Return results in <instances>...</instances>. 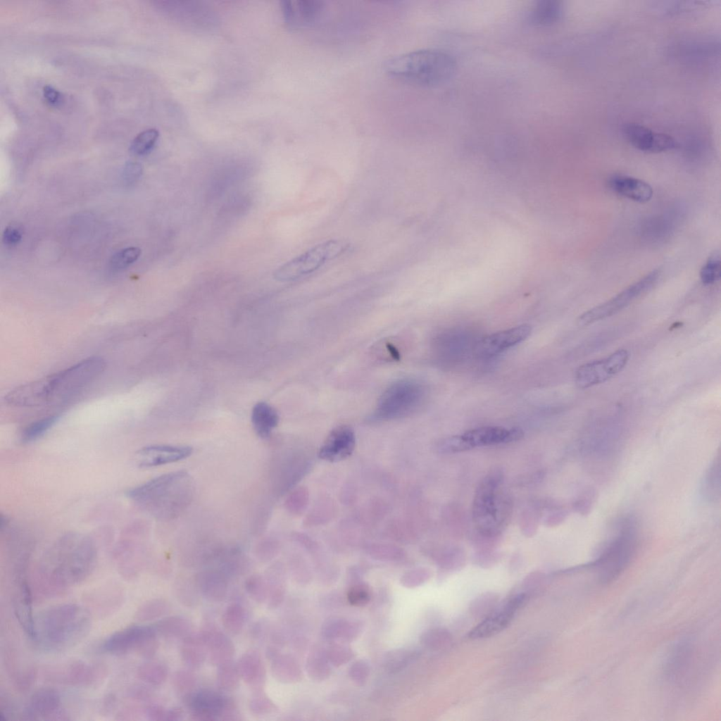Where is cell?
Returning <instances> with one entry per match:
<instances>
[{
  "mask_svg": "<svg viewBox=\"0 0 721 721\" xmlns=\"http://www.w3.org/2000/svg\"><path fill=\"white\" fill-rule=\"evenodd\" d=\"M96 557L94 544L89 537L79 534L61 537L47 554L49 565L42 576L45 591L59 594L82 581L93 569Z\"/></svg>",
  "mask_w": 721,
  "mask_h": 721,
  "instance_id": "6da1fadb",
  "label": "cell"
},
{
  "mask_svg": "<svg viewBox=\"0 0 721 721\" xmlns=\"http://www.w3.org/2000/svg\"><path fill=\"white\" fill-rule=\"evenodd\" d=\"M194 491L192 478L180 470L154 477L127 492V497L150 515L173 519L190 504Z\"/></svg>",
  "mask_w": 721,
  "mask_h": 721,
  "instance_id": "7a4b0ae2",
  "label": "cell"
},
{
  "mask_svg": "<svg viewBox=\"0 0 721 721\" xmlns=\"http://www.w3.org/2000/svg\"><path fill=\"white\" fill-rule=\"evenodd\" d=\"M106 368L100 357H91L41 380L25 384L23 395L30 406L67 401L99 377Z\"/></svg>",
  "mask_w": 721,
  "mask_h": 721,
  "instance_id": "3957f363",
  "label": "cell"
},
{
  "mask_svg": "<svg viewBox=\"0 0 721 721\" xmlns=\"http://www.w3.org/2000/svg\"><path fill=\"white\" fill-rule=\"evenodd\" d=\"M384 69L389 76L402 82L433 87L453 77L457 62L451 54L441 49H422L389 59Z\"/></svg>",
  "mask_w": 721,
  "mask_h": 721,
  "instance_id": "277c9868",
  "label": "cell"
},
{
  "mask_svg": "<svg viewBox=\"0 0 721 721\" xmlns=\"http://www.w3.org/2000/svg\"><path fill=\"white\" fill-rule=\"evenodd\" d=\"M89 627V615L79 606L59 605L44 611L35 622V639L47 647L63 648L83 637Z\"/></svg>",
  "mask_w": 721,
  "mask_h": 721,
  "instance_id": "5b68a950",
  "label": "cell"
},
{
  "mask_svg": "<svg viewBox=\"0 0 721 721\" xmlns=\"http://www.w3.org/2000/svg\"><path fill=\"white\" fill-rule=\"evenodd\" d=\"M616 527L600 555L589 565L602 584L613 581L626 569L637 547L638 528L633 518L622 519Z\"/></svg>",
  "mask_w": 721,
  "mask_h": 721,
  "instance_id": "8992f818",
  "label": "cell"
},
{
  "mask_svg": "<svg viewBox=\"0 0 721 721\" xmlns=\"http://www.w3.org/2000/svg\"><path fill=\"white\" fill-rule=\"evenodd\" d=\"M502 475L494 471L477 489L473 503V520L478 530L486 535L499 532L507 517L508 503L501 489Z\"/></svg>",
  "mask_w": 721,
  "mask_h": 721,
  "instance_id": "52a82bcc",
  "label": "cell"
},
{
  "mask_svg": "<svg viewBox=\"0 0 721 721\" xmlns=\"http://www.w3.org/2000/svg\"><path fill=\"white\" fill-rule=\"evenodd\" d=\"M425 396V387L418 380H398L389 386L380 396L373 418L388 420L408 416L420 408Z\"/></svg>",
  "mask_w": 721,
  "mask_h": 721,
  "instance_id": "ba28073f",
  "label": "cell"
},
{
  "mask_svg": "<svg viewBox=\"0 0 721 721\" xmlns=\"http://www.w3.org/2000/svg\"><path fill=\"white\" fill-rule=\"evenodd\" d=\"M349 244L340 239L320 243L280 266L274 272L275 280L289 282L311 274L327 261L344 253Z\"/></svg>",
  "mask_w": 721,
  "mask_h": 721,
  "instance_id": "9c48e42d",
  "label": "cell"
},
{
  "mask_svg": "<svg viewBox=\"0 0 721 721\" xmlns=\"http://www.w3.org/2000/svg\"><path fill=\"white\" fill-rule=\"evenodd\" d=\"M659 276L658 269L652 270L609 300L581 314L577 318L578 324L588 325L615 315L651 290Z\"/></svg>",
  "mask_w": 721,
  "mask_h": 721,
  "instance_id": "30bf717a",
  "label": "cell"
},
{
  "mask_svg": "<svg viewBox=\"0 0 721 721\" xmlns=\"http://www.w3.org/2000/svg\"><path fill=\"white\" fill-rule=\"evenodd\" d=\"M157 632L149 626H132L118 631L107 638L102 649L113 654L136 652L147 659L153 658L158 649Z\"/></svg>",
  "mask_w": 721,
  "mask_h": 721,
  "instance_id": "8fae6325",
  "label": "cell"
},
{
  "mask_svg": "<svg viewBox=\"0 0 721 721\" xmlns=\"http://www.w3.org/2000/svg\"><path fill=\"white\" fill-rule=\"evenodd\" d=\"M184 701L191 711L189 719L196 721L224 720L237 705L232 698L205 689L195 690Z\"/></svg>",
  "mask_w": 721,
  "mask_h": 721,
  "instance_id": "7c38bea8",
  "label": "cell"
},
{
  "mask_svg": "<svg viewBox=\"0 0 721 721\" xmlns=\"http://www.w3.org/2000/svg\"><path fill=\"white\" fill-rule=\"evenodd\" d=\"M629 358V352L620 349L603 358L584 363L575 371V384L580 389H587L603 383L620 372Z\"/></svg>",
  "mask_w": 721,
  "mask_h": 721,
  "instance_id": "4fadbf2b",
  "label": "cell"
},
{
  "mask_svg": "<svg viewBox=\"0 0 721 721\" xmlns=\"http://www.w3.org/2000/svg\"><path fill=\"white\" fill-rule=\"evenodd\" d=\"M527 598L525 593L510 596L503 605L475 627L470 632L469 637L474 639L489 637L504 629Z\"/></svg>",
  "mask_w": 721,
  "mask_h": 721,
  "instance_id": "5bb4252c",
  "label": "cell"
},
{
  "mask_svg": "<svg viewBox=\"0 0 721 721\" xmlns=\"http://www.w3.org/2000/svg\"><path fill=\"white\" fill-rule=\"evenodd\" d=\"M106 669L101 664H86L75 661L51 670L48 676L56 682L79 686H89L102 680Z\"/></svg>",
  "mask_w": 721,
  "mask_h": 721,
  "instance_id": "9a60e30c",
  "label": "cell"
},
{
  "mask_svg": "<svg viewBox=\"0 0 721 721\" xmlns=\"http://www.w3.org/2000/svg\"><path fill=\"white\" fill-rule=\"evenodd\" d=\"M626 139L636 149L651 153L667 151L675 149L677 142L671 136L655 132L637 123H629L622 127Z\"/></svg>",
  "mask_w": 721,
  "mask_h": 721,
  "instance_id": "2e32d148",
  "label": "cell"
},
{
  "mask_svg": "<svg viewBox=\"0 0 721 721\" xmlns=\"http://www.w3.org/2000/svg\"><path fill=\"white\" fill-rule=\"evenodd\" d=\"M281 6L285 23L292 28L315 24L325 9V2L320 0L283 1Z\"/></svg>",
  "mask_w": 721,
  "mask_h": 721,
  "instance_id": "e0dca14e",
  "label": "cell"
},
{
  "mask_svg": "<svg viewBox=\"0 0 721 721\" xmlns=\"http://www.w3.org/2000/svg\"><path fill=\"white\" fill-rule=\"evenodd\" d=\"M192 451L188 446L151 445L138 450L134 460L139 468H152L184 460Z\"/></svg>",
  "mask_w": 721,
  "mask_h": 721,
  "instance_id": "ac0fdd59",
  "label": "cell"
},
{
  "mask_svg": "<svg viewBox=\"0 0 721 721\" xmlns=\"http://www.w3.org/2000/svg\"><path fill=\"white\" fill-rule=\"evenodd\" d=\"M524 432L519 427L505 428L488 426L468 430L461 434L468 449L518 441Z\"/></svg>",
  "mask_w": 721,
  "mask_h": 721,
  "instance_id": "d6986e66",
  "label": "cell"
},
{
  "mask_svg": "<svg viewBox=\"0 0 721 721\" xmlns=\"http://www.w3.org/2000/svg\"><path fill=\"white\" fill-rule=\"evenodd\" d=\"M355 444L353 429L346 425L339 426L330 433L321 446L319 457L330 462L342 460L352 453Z\"/></svg>",
  "mask_w": 721,
  "mask_h": 721,
  "instance_id": "ffe728a7",
  "label": "cell"
},
{
  "mask_svg": "<svg viewBox=\"0 0 721 721\" xmlns=\"http://www.w3.org/2000/svg\"><path fill=\"white\" fill-rule=\"evenodd\" d=\"M532 330L530 325L522 324L493 333L480 341L477 349L486 356L498 354L525 340Z\"/></svg>",
  "mask_w": 721,
  "mask_h": 721,
  "instance_id": "44dd1931",
  "label": "cell"
},
{
  "mask_svg": "<svg viewBox=\"0 0 721 721\" xmlns=\"http://www.w3.org/2000/svg\"><path fill=\"white\" fill-rule=\"evenodd\" d=\"M208 651L209 662L217 667L232 660L235 646L232 639L213 624H208L201 631Z\"/></svg>",
  "mask_w": 721,
  "mask_h": 721,
  "instance_id": "7402d4cb",
  "label": "cell"
},
{
  "mask_svg": "<svg viewBox=\"0 0 721 721\" xmlns=\"http://www.w3.org/2000/svg\"><path fill=\"white\" fill-rule=\"evenodd\" d=\"M241 679L253 691L263 690L266 667L261 653L256 649L245 651L237 663Z\"/></svg>",
  "mask_w": 721,
  "mask_h": 721,
  "instance_id": "603a6c76",
  "label": "cell"
},
{
  "mask_svg": "<svg viewBox=\"0 0 721 721\" xmlns=\"http://www.w3.org/2000/svg\"><path fill=\"white\" fill-rule=\"evenodd\" d=\"M194 580L201 596L207 601L218 603L225 598L228 584L225 573L222 571L203 570L196 575Z\"/></svg>",
  "mask_w": 721,
  "mask_h": 721,
  "instance_id": "cb8c5ba5",
  "label": "cell"
},
{
  "mask_svg": "<svg viewBox=\"0 0 721 721\" xmlns=\"http://www.w3.org/2000/svg\"><path fill=\"white\" fill-rule=\"evenodd\" d=\"M613 191L639 203L651 200L653 192L651 186L638 178L626 175H615L608 182Z\"/></svg>",
  "mask_w": 721,
  "mask_h": 721,
  "instance_id": "d4e9b609",
  "label": "cell"
},
{
  "mask_svg": "<svg viewBox=\"0 0 721 721\" xmlns=\"http://www.w3.org/2000/svg\"><path fill=\"white\" fill-rule=\"evenodd\" d=\"M180 654L183 663L190 669L199 668L208 658L206 643L201 632L191 633L182 639Z\"/></svg>",
  "mask_w": 721,
  "mask_h": 721,
  "instance_id": "484cf974",
  "label": "cell"
},
{
  "mask_svg": "<svg viewBox=\"0 0 721 721\" xmlns=\"http://www.w3.org/2000/svg\"><path fill=\"white\" fill-rule=\"evenodd\" d=\"M363 625L359 621H349L344 618L332 617L327 619L322 625L321 634L327 640L341 639L346 642L354 640L362 630Z\"/></svg>",
  "mask_w": 721,
  "mask_h": 721,
  "instance_id": "4316f807",
  "label": "cell"
},
{
  "mask_svg": "<svg viewBox=\"0 0 721 721\" xmlns=\"http://www.w3.org/2000/svg\"><path fill=\"white\" fill-rule=\"evenodd\" d=\"M270 660L271 674L279 682L291 684L301 680V668L293 656L280 652Z\"/></svg>",
  "mask_w": 721,
  "mask_h": 721,
  "instance_id": "83f0119b",
  "label": "cell"
},
{
  "mask_svg": "<svg viewBox=\"0 0 721 721\" xmlns=\"http://www.w3.org/2000/svg\"><path fill=\"white\" fill-rule=\"evenodd\" d=\"M251 422L257 435L265 439L270 436L277 426L279 415L271 406L265 402H259L253 408Z\"/></svg>",
  "mask_w": 721,
  "mask_h": 721,
  "instance_id": "f1b7e54d",
  "label": "cell"
},
{
  "mask_svg": "<svg viewBox=\"0 0 721 721\" xmlns=\"http://www.w3.org/2000/svg\"><path fill=\"white\" fill-rule=\"evenodd\" d=\"M61 704L58 693L50 688L37 690L30 701V713L44 717L53 716L57 713Z\"/></svg>",
  "mask_w": 721,
  "mask_h": 721,
  "instance_id": "f546056e",
  "label": "cell"
},
{
  "mask_svg": "<svg viewBox=\"0 0 721 721\" xmlns=\"http://www.w3.org/2000/svg\"><path fill=\"white\" fill-rule=\"evenodd\" d=\"M563 12V3L557 0L537 1L529 13L532 23L539 27H547L557 23Z\"/></svg>",
  "mask_w": 721,
  "mask_h": 721,
  "instance_id": "4dcf8cb0",
  "label": "cell"
},
{
  "mask_svg": "<svg viewBox=\"0 0 721 721\" xmlns=\"http://www.w3.org/2000/svg\"><path fill=\"white\" fill-rule=\"evenodd\" d=\"M265 578L268 590L267 607L269 609H276L282 603L285 598L287 591L285 574L280 566L272 565L267 570Z\"/></svg>",
  "mask_w": 721,
  "mask_h": 721,
  "instance_id": "1f68e13d",
  "label": "cell"
},
{
  "mask_svg": "<svg viewBox=\"0 0 721 721\" xmlns=\"http://www.w3.org/2000/svg\"><path fill=\"white\" fill-rule=\"evenodd\" d=\"M192 623L182 615L167 616L158 621L153 627L157 634L165 638H184L192 633Z\"/></svg>",
  "mask_w": 721,
  "mask_h": 721,
  "instance_id": "d6a6232c",
  "label": "cell"
},
{
  "mask_svg": "<svg viewBox=\"0 0 721 721\" xmlns=\"http://www.w3.org/2000/svg\"><path fill=\"white\" fill-rule=\"evenodd\" d=\"M420 656L416 649L402 648L394 649L386 653L383 657L382 665L385 671L389 674H395L402 671Z\"/></svg>",
  "mask_w": 721,
  "mask_h": 721,
  "instance_id": "836d02e7",
  "label": "cell"
},
{
  "mask_svg": "<svg viewBox=\"0 0 721 721\" xmlns=\"http://www.w3.org/2000/svg\"><path fill=\"white\" fill-rule=\"evenodd\" d=\"M330 663L326 651L322 647L315 646L310 651L306 665L308 676L313 680L322 681L331 674Z\"/></svg>",
  "mask_w": 721,
  "mask_h": 721,
  "instance_id": "e575fe53",
  "label": "cell"
},
{
  "mask_svg": "<svg viewBox=\"0 0 721 721\" xmlns=\"http://www.w3.org/2000/svg\"><path fill=\"white\" fill-rule=\"evenodd\" d=\"M246 620V610L238 603H233L227 606L221 618L225 630L232 636L238 635L242 632Z\"/></svg>",
  "mask_w": 721,
  "mask_h": 721,
  "instance_id": "d590c367",
  "label": "cell"
},
{
  "mask_svg": "<svg viewBox=\"0 0 721 721\" xmlns=\"http://www.w3.org/2000/svg\"><path fill=\"white\" fill-rule=\"evenodd\" d=\"M137 677L144 682L152 685L163 684L168 676L167 665L161 662L149 661L140 665L137 670Z\"/></svg>",
  "mask_w": 721,
  "mask_h": 721,
  "instance_id": "8d00e7d4",
  "label": "cell"
},
{
  "mask_svg": "<svg viewBox=\"0 0 721 721\" xmlns=\"http://www.w3.org/2000/svg\"><path fill=\"white\" fill-rule=\"evenodd\" d=\"M170 603L164 598H153L142 604L135 613V619L147 622L158 619L170 611Z\"/></svg>",
  "mask_w": 721,
  "mask_h": 721,
  "instance_id": "74e56055",
  "label": "cell"
},
{
  "mask_svg": "<svg viewBox=\"0 0 721 721\" xmlns=\"http://www.w3.org/2000/svg\"><path fill=\"white\" fill-rule=\"evenodd\" d=\"M240 679L237 663L231 660L218 666L216 684L220 690L225 692L236 690Z\"/></svg>",
  "mask_w": 721,
  "mask_h": 721,
  "instance_id": "f35d334b",
  "label": "cell"
},
{
  "mask_svg": "<svg viewBox=\"0 0 721 721\" xmlns=\"http://www.w3.org/2000/svg\"><path fill=\"white\" fill-rule=\"evenodd\" d=\"M720 459L715 460L709 468L703 482V494L708 501H715L720 497Z\"/></svg>",
  "mask_w": 721,
  "mask_h": 721,
  "instance_id": "ab89813d",
  "label": "cell"
},
{
  "mask_svg": "<svg viewBox=\"0 0 721 721\" xmlns=\"http://www.w3.org/2000/svg\"><path fill=\"white\" fill-rule=\"evenodd\" d=\"M60 415H52L32 422L22 432L21 439L24 442H31L43 436L58 420Z\"/></svg>",
  "mask_w": 721,
  "mask_h": 721,
  "instance_id": "60d3db41",
  "label": "cell"
},
{
  "mask_svg": "<svg viewBox=\"0 0 721 721\" xmlns=\"http://www.w3.org/2000/svg\"><path fill=\"white\" fill-rule=\"evenodd\" d=\"M196 682V675L189 669L177 670L172 677L175 691L183 699L195 691Z\"/></svg>",
  "mask_w": 721,
  "mask_h": 721,
  "instance_id": "b9f144b4",
  "label": "cell"
},
{
  "mask_svg": "<svg viewBox=\"0 0 721 721\" xmlns=\"http://www.w3.org/2000/svg\"><path fill=\"white\" fill-rule=\"evenodd\" d=\"M244 589L254 602L257 603L267 602L268 590L265 577L258 574L249 576L244 582Z\"/></svg>",
  "mask_w": 721,
  "mask_h": 721,
  "instance_id": "7bdbcfd3",
  "label": "cell"
},
{
  "mask_svg": "<svg viewBox=\"0 0 721 721\" xmlns=\"http://www.w3.org/2000/svg\"><path fill=\"white\" fill-rule=\"evenodd\" d=\"M159 133L156 129H148L137 134L132 140L130 151L136 156H143L149 153L153 148Z\"/></svg>",
  "mask_w": 721,
  "mask_h": 721,
  "instance_id": "ee69618b",
  "label": "cell"
},
{
  "mask_svg": "<svg viewBox=\"0 0 721 721\" xmlns=\"http://www.w3.org/2000/svg\"><path fill=\"white\" fill-rule=\"evenodd\" d=\"M250 711L256 715H267L278 710L276 704L263 690L253 691L249 701Z\"/></svg>",
  "mask_w": 721,
  "mask_h": 721,
  "instance_id": "f6af8a7d",
  "label": "cell"
},
{
  "mask_svg": "<svg viewBox=\"0 0 721 721\" xmlns=\"http://www.w3.org/2000/svg\"><path fill=\"white\" fill-rule=\"evenodd\" d=\"M175 593L180 603L192 608L196 607L199 604L201 596L194 579L177 584Z\"/></svg>",
  "mask_w": 721,
  "mask_h": 721,
  "instance_id": "bcb514c9",
  "label": "cell"
},
{
  "mask_svg": "<svg viewBox=\"0 0 721 721\" xmlns=\"http://www.w3.org/2000/svg\"><path fill=\"white\" fill-rule=\"evenodd\" d=\"M721 264L720 253L715 252L706 261L700 271V278L705 285L713 284L720 278Z\"/></svg>",
  "mask_w": 721,
  "mask_h": 721,
  "instance_id": "7dc6e473",
  "label": "cell"
},
{
  "mask_svg": "<svg viewBox=\"0 0 721 721\" xmlns=\"http://www.w3.org/2000/svg\"><path fill=\"white\" fill-rule=\"evenodd\" d=\"M325 651L330 664L335 667L346 663L354 656L349 646L340 643L331 644Z\"/></svg>",
  "mask_w": 721,
  "mask_h": 721,
  "instance_id": "c3c4849f",
  "label": "cell"
},
{
  "mask_svg": "<svg viewBox=\"0 0 721 721\" xmlns=\"http://www.w3.org/2000/svg\"><path fill=\"white\" fill-rule=\"evenodd\" d=\"M371 596V589L364 582H356L352 584L347 591L349 603L356 607H363L367 605L370 602Z\"/></svg>",
  "mask_w": 721,
  "mask_h": 721,
  "instance_id": "681fc988",
  "label": "cell"
},
{
  "mask_svg": "<svg viewBox=\"0 0 721 721\" xmlns=\"http://www.w3.org/2000/svg\"><path fill=\"white\" fill-rule=\"evenodd\" d=\"M420 641L427 648L437 650L449 642L450 636L442 629H432L424 632L420 635Z\"/></svg>",
  "mask_w": 721,
  "mask_h": 721,
  "instance_id": "f907efd6",
  "label": "cell"
},
{
  "mask_svg": "<svg viewBox=\"0 0 721 721\" xmlns=\"http://www.w3.org/2000/svg\"><path fill=\"white\" fill-rule=\"evenodd\" d=\"M141 250L132 246L120 250L111 259V265L116 270L123 269L134 263L139 257Z\"/></svg>",
  "mask_w": 721,
  "mask_h": 721,
  "instance_id": "816d5d0a",
  "label": "cell"
},
{
  "mask_svg": "<svg viewBox=\"0 0 721 721\" xmlns=\"http://www.w3.org/2000/svg\"><path fill=\"white\" fill-rule=\"evenodd\" d=\"M370 666L365 660H358L353 663L349 670V675L354 683L363 686L370 675Z\"/></svg>",
  "mask_w": 721,
  "mask_h": 721,
  "instance_id": "f5cc1de1",
  "label": "cell"
},
{
  "mask_svg": "<svg viewBox=\"0 0 721 721\" xmlns=\"http://www.w3.org/2000/svg\"><path fill=\"white\" fill-rule=\"evenodd\" d=\"M441 452L445 453H455L468 451V448L461 435L452 436L443 439L439 445Z\"/></svg>",
  "mask_w": 721,
  "mask_h": 721,
  "instance_id": "db71d44e",
  "label": "cell"
},
{
  "mask_svg": "<svg viewBox=\"0 0 721 721\" xmlns=\"http://www.w3.org/2000/svg\"><path fill=\"white\" fill-rule=\"evenodd\" d=\"M22 239V232L15 226H8L3 232L2 239L5 244L14 246L18 244Z\"/></svg>",
  "mask_w": 721,
  "mask_h": 721,
  "instance_id": "11a10c76",
  "label": "cell"
},
{
  "mask_svg": "<svg viewBox=\"0 0 721 721\" xmlns=\"http://www.w3.org/2000/svg\"><path fill=\"white\" fill-rule=\"evenodd\" d=\"M142 173V168L140 164L134 162H130L126 164L123 171V177L127 182H136Z\"/></svg>",
  "mask_w": 721,
  "mask_h": 721,
  "instance_id": "9f6ffc18",
  "label": "cell"
},
{
  "mask_svg": "<svg viewBox=\"0 0 721 721\" xmlns=\"http://www.w3.org/2000/svg\"><path fill=\"white\" fill-rule=\"evenodd\" d=\"M168 710L160 705H151L146 709V715L150 720H167Z\"/></svg>",
  "mask_w": 721,
  "mask_h": 721,
  "instance_id": "6f0895ef",
  "label": "cell"
},
{
  "mask_svg": "<svg viewBox=\"0 0 721 721\" xmlns=\"http://www.w3.org/2000/svg\"><path fill=\"white\" fill-rule=\"evenodd\" d=\"M43 95L46 101L51 105L56 106L62 101L61 94L50 85L44 87Z\"/></svg>",
  "mask_w": 721,
  "mask_h": 721,
  "instance_id": "680465c9",
  "label": "cell"
},
{
  "mask_svg": "<svg viewBox=\"0 0 721 721\" xmlns=\"http://www.w3.org/2000/svg\"><path fill=\"white\" fill-rule=\"evenodd\" d=\"M129 696L134 699L146 701L151 698V692L144 686H135L130 690Z\"/></svg>",
  "mask_w": 721,
  "mask_h": 721,
  "instance_id": "91938a15",
  "label": "cell"
},
{
  "mask_svg": "<svg viewBox=\"0 0 721 721\" xmlns=\"http://www.w3.org/2000/svg\"><path fill=\"white\" fill-rule=\"evenodd\" d=\"M184 712L180 708H172L168 710L167 721H178L184 718Z\"/></svg>",
  "mask_w": 721,
  "mask_h": 721,
  "instance_id": "94428289",
  "label": "cell"
}]
</instances>
